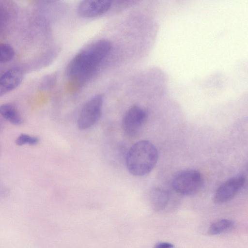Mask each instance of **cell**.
I'll list each match as a JSON object with an SVG mask.
<instances>
[{
	"mask_svg": "<svg viewBox=\"0 0 248 248\" xmlns=\"http://www.w3.org/2000/svg\"><path fill=\"white\" fill-rule=\"evenodd\" d=\"M57 74H51L46 77L43 81V87L44 89L51 88L55 84L57 80Z\"/></svg>",
	"mask_w": 248,
	"mask_h": 248,
	"instance_id": "5bb4252c",
	"label": "cell"
},
{
	"mask_svg": "<svg viewBox=\"0 0 248 248\" xmlns=\"http://www.w3.org/2000/svg\"></svg>",
	"mask_w": 248,
	"mask_h": 248,
	"instance_id": "2e32d148",
	"label": "cell"
},
{
	"mask_svg": "<svg viewBox=\"0 0 248 248\" xmlns=\"http://www.w3.org/2000/svg\"><path fill=\"white\" fill-rule=\"evenodd\" d=\"M14 55V50L11 46L6 44H0V63L11 61Z\"/></svg>",
	"mask_w": 248,
	"mask_h": 248,
	"instance_id": "7c38bea8",
	"label": "cell"
},
{
	"mask_svg": "<svg viewBox=\"0 0 248 248\" xmlns=\"http://www.w3.org/2000/svg\"><path fill=\"white\" fill-rule=\"evenodd\" d=\"M158 152L155 145L147 140L139 141L129 148L125 157L128 172L136 176L150 173L158 160Z\"/></svg>",
	"mask_w": 248,
	"mask_h": 248,
	"instance_id": "7a4b0ae2",
	"label": "cell"
},
{
	"mask_svg": "<svg viewBox=\"0 0 248 248\" xmlns=\"http://www.w3.org/2000/svg\"><path fill=\"white\" fill-rule=\"evenodd\" d=\"M0 115L4 119L15 125H20L23 120L15 107L6 103L0 106Z\"/></svg>",
	"mask_w": 248,
	"mask_h": 248,
	"instance_id": "30bf717a",
	"label": "cell"
},
{
	"mask_svg": "<svg viewBox=\"0 0 248 248\" xmlns=\"http://www.w3.org/2000/svg\"><path fill=\"white\" fill-rule=\"evenodd\" d=\"M111 49V43L106 39H100L89 45L70 61L66 69L67 76L80 82H84L94 73Z\"/></svg>",
	"mask_w": 248,
	"mask_h": 248,
	"instance_id": "6da1fadb",
	"label": "cell"
},
{
	"mask_svg": "<svg viewBox=\"0 0 248 248\" xmlns=\"http://www.w3.org/2000/svg\"><path fill=\"white\" fill-rule=\"evenodd\" d=\"M233 225V222L232 220L221 219L211 224L208 233L211 235L219 234L231 228Z\"/></svg>",
	"mask_w": 248,
	"mask_h": 248,
	"instance_id": "8fae6325",
	"label": "cell"
},
{
	"mask_svg": "<svg viewBox=\"0 0 248 248\" xmlns=\"http://www.w3.org/2000/svg\"><path fill=\"white\" fill-rule=\"evenodd\" d=\"M103 104L102 95L97 94L83 105L78 120V127L79 130L88 129L98 121L101 116Z\"/></svg>",
	"mask_w": 248,
	"mask_h": 248,
	"instance_id": "277c9868",
	"label": "cell"
},
{
	"mask_svg": "<svg viewBox=\"0 0 248 248\" xmlns=\"http://www.w3.org/2000/svg\"><path fill=\"white\" fill-rule=\"evenodd\" d=\"M112 6L110 0H86L81 1L77 8L78 15L83 18L95 17L108 12Z\"/></svg>",
	"mask_w": 248,
	"mask_h": 248,
	"instance_id": "52a82bcc",
	"label": "cell"
},
{
	"mask_svg": "<svg viewBox=\"0 0 248 248\" xmlns=\"http://www.w3.org/2000/svg\"><path fill=\"white\" fill-rule=\"evenodd\" d=\"M170 195L167 190L160 188L152 189L149 195L150 205L153 210L160 211L167 206Z\"/></svg>",
	"mask_w": 248,
	"mask_h": 248,
	"instance_id": "9c48e42d",
	"label": "cell"
},
{
	"mask_svg": "<svg viewBox=\"0 0 248 248\" xmlns=\"http://www.w3.org/2000/svg\"><path fill=\"white\" fill-rule=\"evenodd\" d=\"M23 78L22 69L13 67L6 71L0 77V96L17 88Z\"/></svg>",
	"mask_w": 248,
	"mask_h": 248,
	"instance_id": "ba28073f",
	"label": "cell"
},
{
	"mask_svg": "<svg viewBox=\"0 0 248 248\" xmlns=\"http://www.w3.org/2000/svg\"><path fill=\"white\" fill-rule=\"evenodd\" d=\"M39 139L37 137L31 136L28 134H21L16 139V143L18 146H22L25 144L34 145L39 142Z\"/></svg>",
	"mask_w": 248,
	"mask_h": 248,
	"instance_id": "4fadbf2b",
	"label": "cell"
},
{
	"mask_svg": "<svg viewBox=\"0 0 248 248\" xmlns=\"http://www.w3.org/2000/svg\"><path fill=\"white\" fill-rule=\"evenodd\" d=\"M203 179L199 171L188 169L181 170L173 177L171 185L178 193L186 196L197 193L202 187Z\"/></svg>",
	"mask_w": 248,
	"mask_h": 248,
	"instance_id": "3957f363",
	"label": "cell"
},
{
	"mask_svg": "<svg viewBox=\"0 0 248 248\" xmlns=\"http://www.w3.org/2000/svg\"><path fill=\"white\" fill-rule=\"evenodd\" d=\"M147 118V113L142 108L134 106L125 113L122 120L123 131L128 137L137 136L140 132Z\"/></svg>",
	"mask_w": 248,
	"mask_h": 248,
	"instance_id": "5b68a950",
	"label": "cell"
},
{
	"mask_svg": "<svg viewBox=\"0 0 248 248\" xmlns=\"http://www.w3.org/2000/svg\"><path fill=\"white\" fill-rule=\"evenodd\" d=\"M245 182L246 178L243 174L229 179L217 189L213 197L214 202L221 204L229 201L242 189Z\"/></svg>",
	"mask_w": 248,
	"mask_h": 248,
	"instance_id": "8992f818",
	"label": "cell"
},
{
	"mask_svg": "<svg viewBox=\"0 0 248 248\" xmlns=\"http://www.w3.org/2000/svg\"><path fill=\"white\" fill-rule=\"evenodd\" d=\"M173 245L168 242H160L156 244L153 248H172Z\"/></svg>",
	"mask_w": 248,
	"mask_h": 248,
	"instance_id": "9a60e30c",
	"label": "cell"
}]
</instances>
